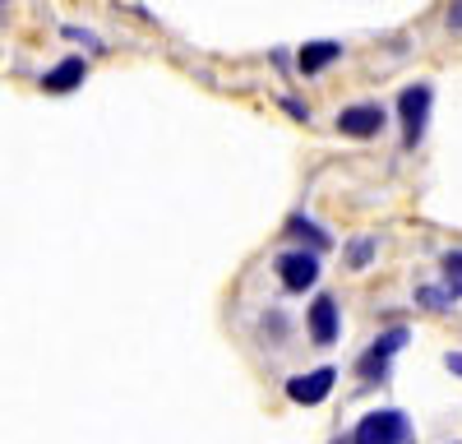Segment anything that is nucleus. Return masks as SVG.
<instances>
[{
	"mask_svg": "<svg viewBox=\"0 0 462 444\" xmlns=\"http://www.w3.org/2000/svg\"><path fill=\"white\" fill-rule=\"evenodd\" d=\"M352 444H416V430L398 407H379V412L361 417V426L352 430Z\"/></svg>",
	"mask_w": 462,
	"mask_h": 444,
	"instance_id": "nucleus-1",
	"label": "nucleus"
},
{
	"mask_svg": "<svg viewBox=\"0 0 462 444\" xmlns=\"http://www.w3.org/2000/svg\"><path fill=\"white\" fill-rule=\"evenodd\" d=\"M430 97L435 88L430 84H411L402 97H398V111H402V143L416 148L420 134H426V121H430Z\"/></svg>",
	"mask_w": 462,
	"mask_h": 444,
	"instance_id": "nucleus-2",
	"label": "nucleus"
},
{
	"mask_svg": "<svg viewBox=\"0 0 462 444\" xmlns=\"http://www.w3.org/2000/svg\"><path fill=\"white\" fill-rule=\"evenodd\" d=\"M278 278H282L287 291L315 287V278H319V254H315V250H287V254H278Z\"/></svg>",
	"mask_w": 462,
	"mask_h": 444,
	"instance_id": "nucleus-3",
	"label": "nucleus"
},
{
	"mask_svg": "<svg viewBox=\"0 0 462 444\" xmlns=\"http://www.w3.org/2000/svg\"><path fill=\"white\" fill-rule=\"evenodd\" d=\"M379 125H383V106L379 102H356V106L337 111V130L352 134V139H370V134H379Z\"/></svg>",
	"mask_w": 462,
	"mask_h": 444,
	"instance_id": "nucleus-4",
	"label": "nucleus"
},
{
	"mask_svg": "<svg viewBox=\"0 0 462 444\" xmlns=\"http://www.w3.org/2000/svg\"><path fill=\"white\" fill-rule=\"evenodd\" d=\"M402 347H407V328H389V333H379L374 347L361 356V375H365V380H379L383 370H389V356H393V352H402Z\"/></svg>",
	"mask_w": 462,
	"mask_h": 444,
	"instance_id": "nucleus-5",
	"label": "nucleus"
},
{
	"mask_svg": "<svg viewBox=\"0 0 462 444\" xmlns=\"http://www.w3.org/2000/svg\"><path fill=\"white\" fill-rule=\"evenodd\" d=\"M333 380H337V370L333 365H319V370H310V375H296V380H287V398L291 402H324L328 398V389H333Z\"/></svg>",
	"mask_w": 462,
	"mask_h": 444,
	"instance_id": "nucleus-6",
	"label": "nucleus"
},
{
	"mask_svg": "<svg viewBox=\"0 0 462 444\" xmlns=\"http://www.w3.org/2000/svg\"><path fill=\"white\" fill-rule=\"evenodd\" d=\"M310 338L319 347L337 343V301H333V296H319V301L310 306Z\"/></svg>",
	"mask_w": 462,
	"mask_h": 444,
	"instance_id": "nucleus-7",
	"label": "nucleus"
},
{
	"mask_svg": "<svg viewBox=\"0 0 462 444\" xmlns=\"http://www.w3.org/2000/svg\"><path fill=\"white\" fill-rule=\"evenodd\" d=\"M84 74H88V65H84L79 56H69V60H60L56 69L42 74V88H47V93H69V88L84 84Z\"/></svg>",
	"mask_w": 462,
	"mask_h": 444,
	"instance_id": "nucleus-8",
	"label": "nucleus"
},
{
	"mask_svg": "<svg viewBox=\"0 0 462 444\" xmlns=\"http://www.w3.org/2000/svg\"><path fill=\"white\" fill-rule=\"evenodd\" d=\"M337 56H342V47H337V42H310V47L300 51V69H305V74H319V69H324V65H333Z\"/></svg>",
	"mask_w": 462,
	"mask_h": 444,
	"instance_id": "nucleus-9",
	"label": "nucleus"
},
{
	"mask_svg": "<svg viewBox=\"0 0 462 444\" xmlns=\"http://www.w3.org/2000/svg\"><path fill=\"white\" fill-rule=\"evenodd\" d=\"M287 232H291V236H310V241H315V250H328V232H319L315 222H310V217H300V213H296V217H287Z\"/></svg>",
	"mask_w": 462,
	"mask_h": 444,
	"instance_id": "nucleus-10",
	"label": "nucleus"
},
{
	"mask_svg": "<svg viewBox=\"0 0 462 444\" xmlns=\"http://www.w3.org/2000/svg\"><path fill=\"white\" fill-rule=\"evenodd\" d=\"M444 291L448 296H462V250H448L444 254Z\"/></svg>",
	"mask_w": 462,
	"mask_h": 444,
	"instance_id": "nucleus-11",
	"label": "nucleus"
},
{
	"mask_svg": "<svg viewBox=\"0 0 462 444\" xmlns=\"http://www.w3.org/2000/svg\"><path fill=\"white\" fill-rule=\"evenodd\" d=\"M416 301H420V306H430V310H444L453 296H448L444 287H416Z\"/></svg>",
	"mask_w": 462,
	"mask_h": 444,
	"instance_id": "nucleus-12",
	"label": "nucleus"
},
{
	"mask_svg": "<svg viewBox=\"0 0 462 444\" xmlns=\"http://www.w3.org/2000/svg\"><path fill=\"white\" fill-rule=\"evenodd\" d=\"M370 254H374V241H370V236L352 241V250H346V259H352V269H365V264H370Z\"/></svg>",
	"mask_w": 462,
	"mask_h": 444,
	"instance_id": "nucleus-13",
	"label": "nucleus"
},
{
	"mask_svg": "<svg viewBox=\"0 0 462 444\" xmlns=\"http://www.w3.org/2000/svg\"><path fill=\"white\" fill-rule=\"evenodd\" d=\"M282 106L291 111V116H296V121H310V106H305V102H296V97H287Z\"/></svg>",
	"mask_w": 462,
	"mask_h": 444,
	"instance_id": "nucleus-14",
	"label": "nucleus"
},
{
	"mask_svg": "<svg viewBox=\"0 0 462 444\" xmlns=\"http://www.w3.org/2000/svg\"><path fill=\"white\" fill-rule=\"evenodd\" d=\"M444 365L453 370V375H462V352H448V356H444Z\"/></svg>",
	"mask_w": 462,
	"mask_h": 444,
	"instance_id": "nucleus-15",
	"label": "nucleus"
}]
</instances>
